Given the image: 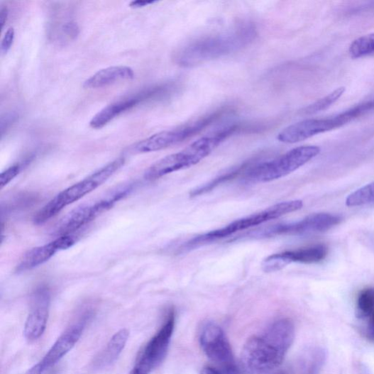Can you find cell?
<instances>
[{
    "label": "cell",
    "instance_id": "19",
    "mask_svg": "<svg viewBox=\"0 0 374 374\" xmlns=\"http://www.w3.org/2000/svg\"><path fill=\"white\" fill-rule=\"evenodd\" d=\"M130 332L128 329H121L110 339L104 350L99 353L94 361L97 369L104 368L113 364L119 357L128 341Z\"/></svg>",
    "mask_w": 374,
    "mask_h": 374
},
{
    "label": "cell",
    "instance_id": "3",
    "mask_svg": "<svg viewBox=\"0 0 374 374\" xmlns=\"http://www.w3.org/2000/svg\"><path fill=\"white\" fill-rule=\"evenodd\" d=\"M243 128L241 124H233L195 141L181 152L168 155L149 167L144 173L145 180L155 181L198 164L224 141Z\"/></svg>",
    "mask_w": 374,
    "mask_h": 374
},
{
    "label": "cell",
    "instance_id": "32",
    "mask_svg": "<svg viewBox=\"0 0 374 374\" xmlns=\"http://www.w3.org/2000/svg\"><path fill=\"white\" fill-rule=\"evenodd\" d=\"M201 374H221V373L216 368L207 367V368H204L202 370Z\"/></svg>",
    "mask_w": 374,
    "mask_h": 374
},
{
    "label": "cell",
    "instance_id": "14",
    "mask_svg": "<svg viewBox=\"0 0 374 374\" xmlns=\"http://www.w3.org/2000/svg\"><path fill=\"white\" fill-rule=\"evenodd\" d=\"M51 296L48 288L37 289L32 296L31 309L25 322L23 334L29 341L39 339L44 334L49 317Z\"/></svg>",
    "mask_w": 374,
    "mask_h": 374
},
{
    "label": "cell",
    "instance_id": "8",
    "mask_svg": "<svg viewBox=\"0 0 374 374\" xmlns=\"http://www.w3.org/2000/svg\"><path fill=\"white\" fill-rule=\"evenodd\" d=\"M204 353L221 374H242L237 366L231 343L223 330L214 323H208L199 336Z\"/></svg>",
    "mask_w": 374,
    "mask_h": 374
},
{
    "label": "cell",
    "instance_id": "26",
    "mask_svg": "<svg viewBox=\"0 0 374 374\" xmlns=\"http://www.w3.org/2000/svg\"><path fill=\"white\" fill-rule=\"evenodd\" d=\"M62 31L67 37L71 39L77 38L79 34V26L77 23L73 21L65 23L62 28Z\"/></svg>",
    "mask_w": 374,
    "mask_h": 374
},
{
    "label": "cell",
    "instance_id": "17",
    "mask_svg": "<svg viewBox=\"0 0 374 374\" xmlns=\"http://www.w3.org/2000/svg\"><path fill=\"white\" fill-rule=\"evenodd\" d=\"M163 92H164L163 87H157L141 96L126 99L123 101L112 104L105 107L101 111H99L92 119L90 126L93 129H101L121 114L136 106L144 98H148Z\"/></svg>",
    "mask_w": 374,
    "mask_h": 374
},
{
    "label": "cell",
    "instance_id": "25",
    "mask_svg": "<svg viewBox=\"0 0 374 374\" xmlns=\"http://www.w3.org/2000/svg\"><path fill=\"white\" fill-rule=\"evenodd\" d=\"M21 166L16 164L4 171L0 175V188L3 189L14 180L19 174Z\"/></svg>",
    "mask_w": 374,
    "mask_h": 374
},
{
    "label": "cell",
    "instance_id": "22",
    "mask_svg": "<svg viewBox=\"0 0 374 374\" xmlns=\"http://www.w3.org/2000/svg\"><path fill=\"white\" fill-rule=\"evenodd\" d=\"M345 91L346 89L344 87L336 89L329 95L319 99V101L307 107L304 110V113L306 114H314L326 110L331 106V105L334 104L339 99H340Z\"/></svg>",
    "mask_w": 374,
    "mask_h": 374
},
{
    "label": "cell",
    "instance_id": "15",
    "mask_svg": "<svg viewBox=\"0 0 374 374\" xmlns=\"http://www.w3.org/2000/svg\"><path fill=\"white\" fill-rule=\"evenodd\" d=\"M75 239L72 236H60L52 242L35 247L25 253L16 266L18 273L34 269L45 263L57 252L72 246Z\"/></svg>",
    "mask_w": 374,
    "mask_h": 374
},
{
    "label": "cell",
    "instance_id": "4",
    "mask_svg": "<svg viewBox=\"0 0 374 374\" xmlns=\"http://www.w3.org/2000/svg\"><path fill=\"white\" fill-rule=\"evenodd\" d=\"M126 163L123 158H118L97 170L82 181L62 191L45 204L35 216L34 222L40 226L57 216L69 205L79 201L80 199L103 185Z\"/></svg>",
    "mask_w": 374,
    "mask_h": 374
},
{
    "label": "cell",
    "instance_id": "18",
    "mask_svg": "<svg viewBox=\"0 0 374 374\" xmlns=\"http://www.w3.org/2000/svg\"><path fill=\"white\" fill-rule=\"evenodd\" d=\"M135 77L132 68L127 66H113L99 70L84 84L86 89H98L109 86L121 80Z\"/></svg>",
    "mask_w": 374,
    "mask_h": 374
},
{
    "label": "cell",
    "instance_id": "5",
    "mask_svg": "<svg viewBox=\"0 0 374 374\" xmlns=\"http://www.w3.org/2000/svg\"><path fill=\"white\" fill-rule=\"evenodd\" d=\"M320 153L316 145L297 147L282 156L249 168L245 173L246 183H265L285 177L300 168Z\"/></svg>",
    "mask_w": 374,
    "mask_h": 374
},
{
    "label": "cell",
    "instance_id": "31",
    "mask_svg": "<svg viewBox=\"0 0 374 374\" xmlns=\"http://www.w3.org/2000/svg\"><path fill=\"white\" fill-rule=\"evenodd\" d=\"M9 17V10L7 7H3L0 10V23H1L2 28H4L5 24Z\"/></svg>",
    "mask_w": 374,
    "mask_h": 374
},
{
    "label": "cell",
    "instance_id": "11",
    "mask_svg": "<svg viewBox=\"0 0 374 374\" xmlns=\"http://www.w3.org/2000/svg\"><path fill=\"white\" fill-rule=\"evenodd\" d=\"M119 201L118 195L111 191L94 204L84 205L73 210L61 222L57 231V234L60 236H72L111 209Z\"/></svg>",
    "mask_w": 374,
    "mask_h": 374
},
{
    "label": "cell",
    "instance_id": "10",
    "mask_svg": "<svg viewBox=\"0 0 374 374\" xmlns=\"http://www.w3.org/2000/svg\"><path fill=\"white\" fill-rule=\"evenodd\" d=\"M174 326H175V313L173 310H170L163 326L144 347L138 358L135 368L144 374H150L161 364L167 355Z\"/></svg>",
    "mask_w": 374,
    "mask_h": 374
},
{
    "label": "cell",
    "instance_id": "9",
    "mask_svg": "<svg viewBox=\"0 0 374 374\" xmlns=\"http://www.w3.org/2000/svg\"><path fill=\"white\" fill-rule=\"evenodd\" d=\"M341 221L339 216L314 214L295 222L274 224L249 234L255 238H268L280 236H305L328 231Z\"/></svg>",
    "mask_w": 374,
    "mask_h": 374
},
{
    "label": "cell",
    "instance_id": "27",
    "mask_svg": "<svg viewBox=\"0 0 374 374\" xmlns=\"http://www.w3.org/2000/svg\"><path fill=\"white\" fill-rule=\"evenodd\" d=\"M15 38L14 29L11 28L6 33L1 43V53L7 54L11 49Z\"/></svg>",
    "mask_w": 374,
    "mask_h": 374
},
{
    "label": "cell",
    "instance_id": "12",
    "mask_svg": "<svg viewBox=\"0 0 374 374\" xmlns=\"http://www.w3.org/2000/svg\"><path fill=\"white\" fill-rule=\"evenodd\" d=\"M328 248L325 245L317 244L307 248L296 249L273 254L266 258L262 263L265 273L277 272L292 263H317L326 258Z\"/></svg>",
    "mask_w": 374,
    "mask_h": 374
},
{
    "label": "cell",
    "instance_id": "30",
    "mask_svg": "<svg viewBox=\"0 0 374 374\" xmlns=\"http://www.w3.org/2000/svg\"><path fill=\"white\" fill-rule=\"evenodd\" d=\"M45 371L42 364L38 363V364L30 368L25 374H42Z\"/></svg>",
    "mask_w": 374,
    "mask_h": 374
},
{
    "label": "cell",
    "instance_id": "28",
    "mask_svg": "<svg viewBox=\"0 0 374 374\" xmlns=\"http://www.w3.org/2000/svg\"><path fill=\"white\" fill-rule=\"evenodd\" d=\"M369 318L366 329V336L369 340L374 341V313Z\"/></svg>",
    "mask_w": 374,
    "mask_h": 374
},
{
    "label": "cell",
    "instance_id": "1",
    "mask_svg": "<svg viewBox=\"0 0 374 374\" xmlns=\"http://www.w3.org/2000/svg\"><path fill=\"white\" fill-rule=\"evenodd\" d=\"M295 339L293 322L282 319L263 333L248 339L243 346L241 364L247 374H267L283 363Z\"/></svg>",
    "mask_w": 374,
    "mask_h": 374
},
{
    "label": "cell",
    "instance_id": "24",
    "mask_svg": "<svg viewBox=\"0 0 374 374\" xmlns=\"http://www.w3.org/2000/svg\"><path fill=\"white\" fill-rule=\"evenodd\" d=\"M358 309L363 317H368L374 313V288L365 289L360 293Z\"/></svg>",
    "mask_w": 374,
    "mask_h": 374
},
{
    "label": "cell",
    "instance_id": "16",
    "mask_svg": "<svg viewBox=\"0 0 374 374\" xmlns=\"http://www.w3.org/2000/svg\"><path fill=\"white\" fill-rule=\"evenodd\" d=\"M329 131L330 128L326 118L307 119L282 131L277 139L285 143H296Z\"/></svg>",
    "mask_w": 374,
    "mask_h": 374
},
{
    "label": "cell",
    "instance_id": "6",
    "mask_svg": "<svg viewBox=\"0 0 374 374\" xmlns=\"http://www.w3.org/2000/svg\"><path fill=\"white\" fill-rule=\"evenodd\" d=\"M303 207L304 203L301 199H295V201L273 205L260 212L236 220L226 227L198 236L188 241L184 248L191 249L229 237L238 231L260 226V224L300 210Z\"/></svg>",
    "mask_w": 374,
    "mask_h": 374
},
{
    "label": "cell",
    "instance_id": "23",
    "mask_svg": "<svg viewBox=\"0 0 374 374\" xmlns=\"http://www.w3.org/2000/svg\"><path fill=\"white\" fill-rule=\"evenodd\" d=\"M246 167H247L246 165H242L241 166L238 167L237 168L233 170L231 172L223 174V175L215 179L212 182L207 185H204L203 187H199L193 190L191 192V196L196 197L198 195L204 194L212 190L213 189H214L216 187L219 186V185L224 182H226L228 180L234 179L238 175V174H240L241 172H243V171L246 169Z\"/></svg>",
    "mask_w": 374,
    "mask_h": 374
},
{
    "label": "cell",
    "instance_id": "21",
    "mask_svg": "<svg viewBox=\"0 0 374 374\" xmlns=\"http://www.w3.org/2000/svg\"><path fill=\"white\" fill-rule=\"evenodd\" d=\"M374 203V182L356 190L346 199L348 207H361Z\"/></svg>",
    "mask_w": 374,
    "mask_h": 374
},
{
    "label": "cell",
    "instance_id": "7",
    "mask_svg": "<svg viewBox=\"0 0 374 374\" xmlns=\"http://www.w3.org/2000/svg\"><path fill=\"white\" fill-rule=\"evenodd\" d=\"M229 111L227 109H220L178 128L155 134L132 146L131 151L138 154L154 153L179 144L202 132Z\"/></svg>",
    "mask_w": 374,
    "mask_h": 374
},
{
    "label": "cell",
    "instance_id": "13",
    "mask_svg": "<svg viewBox=\"0 0 374 374\" xmlns=\"http://www.w3.org/2000/svg\"><path fill=\"white\" fill-rule=\"evenodd\" d=\"M93 316L91 309H86L79 319L72 324L55 341L43 359L40 361L45 370L57 363L77 343Z\"/></svg>",
    "mask_w": 374,
    "mask_h": 374
},
{
    "label": "cell",
    "instance_id": "20",
    "mask_svg": "<svg viewBox=\"0 0 374 374\" xmlns=\"http://www.w3.org/2000/svg\"><path fill=\"white\" fill-rule=\"evenodd\" d=\"M351 56L354 59L374 57V33L356 39L350 47Z\"/></svg>",
    "mask_w": 374,
    "mask_h": 374
},
{
    "label": "cell",
    "instance_id": "29",
    "mask_svg": "<svg viewBox=\"0 0 374 374\" xmlns=\"http://www.w3.org/2000/svg\"><path fill=\"white\" fill-rule=\"evenodd\" d=\"M155 1H145V0H137L131 3L130 6L133 9H140L148 5L153 4Z\"/></svg>",
    "mask_w": 374,
    "mask_h": 374
},
{
    "label": "cell",
    "instance_id": "2",
    "mask_svg": "<svg viewBox=\"0 0 374 374\" xmlns=\"http://www.w3.org/2000/svg\"><path fill=\"white\" fill-rule=\"evenodd\" d=\"M256 35L254 24H238L231 31L192 42L180 50L175 60L182 67L195 66L238 52L252 43Z\"/></svg>",
    "mask_w": 374,
    "mask_h": 374
}]
</instances>
